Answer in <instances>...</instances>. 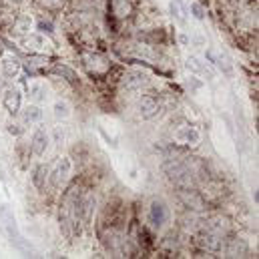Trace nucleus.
<instances>
[{
  "instance_id": "1",
  "label": "nucleus",
  "mask_w": 259,
  "mask_h": 259,
  "mask_svg": "<svg viewBox=\"0 0 259 259\" xmlns=\"http://www.w3.org/2000/svg\"><path fill=\"white\" fill-rule=\"evenodd\" d=\"M163 171H165V175H167L177 187H181V189H191L193 177H191V171H189V167H187L185 163H181V161H177V159H169V161L163 163Z\"/></svg>"
},
{
  "instance_id": "2",
  "label": "nucleus",
  "mask_w": 259,
  "mask_h": 259,
  "mask_svg": "<svg viewBox=\"0 0 259 259\" xmlns=\"http://www.w3.org/2000/svg\"><path fill=\"white\" fill-rule=\"evenodd\" d=\"M18 45L24 51H28L30 55H49V53H53V42L42 32H26L24 36L18 38Z\"/></svg>"
},
{
  "instance_id": "3",
  "label": "nucleus",
  "mask_w": 259,
  "mask_h": 259,
  "mask_svg": "<svg viewBox=\"0 0 259 259\" xmlns=\"http://www.w3.org/2000/svg\"><path fill=\"white\" fill-rule=\"evenodd\" d=\"M70 173H72V161L68 157H61L55 163V167L49 171V183H51V187L61 189L66 181H68Z\"/></svg>"
},
{
  "instance_id": "4",
  "label": "nucleus",
  "mask_w": 259,
  "mask_h": 259,
  "mask_svg": "<svg viewBox=\"0 0 259 259\" xmlns=\"http://www.w3.org/2000/svg\"><path fill=\"white\" fill-rule=\"evenodd\" d=\"M0 221H2V227H4L6 235L10 237V241H12L14 245L22 247V235L18 233L16 219H14V215H12V211H10L8 205H2V207H0Z\"/></svg>"
},
{
  "instance_id": "5",
  "label": "nucleus",
  "mask_w": 259,
  "mask_h": 259,
  "mask_svg": "<svg viewBox=\"0 0 259 259\" xmlns=\"http://www.w3.org/2000/svg\"><path fill=\"white\" fill-rule=\"evenodd\" d=\"M185 68L193 76L201 78V80H213L215 78V68L209 65L205 59H201V57H189L185 61Z\"/></svg>"
},
{
  "instance_id": "6",
  "label": "nucleus",
  "mask_w": 259,
  "mask_h": 259,
  "mask_svg": "<svg viewBox=\"0 0 259 259\" xmlns=\"http://www.w3.org/2000/svg\"><path fill=\"white\" fill-rule=\"evenodd\" d=\"M167 221H169V209H167V205L163 201L155 199L151 203V207H149V223H151V227L153 229H163L167 225Z\"/></svg>"
},
{
  "instance_id": "7",
  "label": "nucleus",
  "mask_w": 259,
  "mask_h": 259,
  "mask_svg": "<svg viewBox=\"0 0 259 259\" xmlns=\"http://www.w3.org/2000/svg\"><path fill=\"white\" fill-rule=\"evenodd\" d=\"M175 141L187 149H197L201 145V133L197 127H191V125H183L175 131Z\"/></svg>"
},
{
  "instance_id": "8",
  "label": "nucleus",
  "mask_w": 259,
  "mask_h": 259,
  "mask_svg": "<svg viewBox=\"0 0 259 259\" xmlns=\"http://www.w3.org/2000/svg\"><path fill=\"white\" fill-rule=\"evenodd\" d=\"M2 105H4V109H6L8 115L16 117L18 111L22 109V91H20L18 87H8V89L4 91Z\"/></svg>"
},
{
  "instance_id": "9",
  "label": "nucleus",
  "mask_w": 259,
  "mask_h": 259,
  "mask_svg": "<svg viewBox=\"0 0 259 259\" xmlns=\"http://www.w3.org/2000/svg\"><path fill=\"white\" fill-rule=\"evenodd\" d=\"M149 84V74L145 70H129L121 78V87L127 91H139Z\"/></svg>"
},
{
  "instance_id": "10",
  "label": "nucleus",
  "mask_w": 259,
  "mask_h": 259,
  "mask_svg": "<svg viewBox=\"0 0 259 259\" xmlns=\"http://www.w3.org/2000/svg\"><path fill=\"white\" fill-rule=\"evenodd\" d=\"M28 97L38 105V103H47L51 99V87L40 80V78H32L28 82Z\"/></svg>"
},
{
  "instance_id": "11",
  "label": "nucleus",
  "mask_w": 259,
  "mask_h": 259,
  "mask_svg": "<svg viewBox=\"0 0 259 259\" xmlns=\"http://www.w3.org/2000/svg\"><path fill=\"white\" fill-rule=\"evenodd\" d=\"M18 115H20V123H22V127H34V125H38L40 121H42V109L36 105V103H32V105H26V107H22L20 111H18Z\"/></svg>"
},
{
  "instance_id": "12",
  "label": "nucleus",
  "mask_w": 259,
  "mask_h": 259,
  "mask_svg": "<svg viewBox=\"0 0 259 259\" xmlns=\"http://www.w3.org/2000/svg\"><path fill=\"white\" fill-rule=\"evenodd\" d=\"M49 145H51V135L45 129L34 131L32 141H30V153H32L34 157H42V155L49 151Z\"/></svg>"
},
{
  "instance_id": "13",
  "label": "nucleus",
  "mask_w": 259,
  "mask_h": 259,
  "mask_svg": "<svg viewBox=\"0 0 259 259\" xmlns=\"http://www.w3.org/2000/svg\"><path fill=\"white\" fill-rule=\"evenodd\" d=\"M0 68H2L4 76L16 78V76L22 72V61H20L18 57H14L12 53H6V55L0 59Z\"/></svg>"
},
{
  "instance_id": "14",
  "label": "nucleus",
  "mask_w": 259,
  "mask_h": 259,
  "mask_svg": "<svg viewBox=\"0 0 259 259\" xmlns=\"http://www.w3.org/2000/svg\"><path fill=\"white\" fill-rule=\"evenodd\" d=\"M159 103L155 97H149V95H143L139 99V115L143 119H153L155 115H159Z\"/></svg>"
},
{
  "instance_id": "15",
  "label": "nucleus",
  "mask_w": 259,
  "mask_h": 259,
  "mask_svg": "<svg viewBox=\"0 0 259 259\" xmlns=\"http://www.w3.org/2000/svg\"><path fill=\"white\" fill-rule=\"evenodd\" d=\"M82 63L84 66L91 70V72H95V74H105L107 70H109V63H107V59L105 57H101V55H82Z\"/></svg>"
},
{
  "instance_id": "16",
  "label": "nucleus",
  "mask_w": 259,
  "mask_h": 259,
  "mask_svg": "<svg viewBox=\"0 0 259 259\" xmlns=\"http://www.w3.org/2000/svg\"><path fill=\"white\" fill-rule=\"evenodd\" d=\"M47 59L42 57V55H32L26 63H22V68H26V72L28 74H40V72H45L47 70Z\"/></svg>"
},
{
  "instance_id": "17",
  "label": "nucleus",
  "mask_w": 259,
  "mask_h": 259,
  "mask_svg": "<svg viewBox=\"0 0 259 259\" xmlns=\"http://www.w3.org/2000/svg\"><path fill=\"white\" fill-rule=\"evenodd\" d=\"M201 245H203V249L213 251V253H217V251H221V249H223L221 237H219V235H215V233H211L209 229H207V233H203V235H201Z\"/></svg>"
},
{
  "instance_id": "18",
  "label": "nucleus",
  "mask_w": 259,
  "mask_h": 259,
  "mask_svg": "<svg viewBox=\"0 0 259 259\" xmlns=\"http://www.w3.org/2000/svg\"><path fill=\"white\" fill-rule=\"evenodd\" d=\"M205 61H207L211 66H217V68L229 72V65L225 63V57H223L219 51H215V49H209V51L205 53Z\"/></svg>"
},
{
  "instance_id": "19",
  "label": "nucleus",
  "mask_w": 259,
  "mask_h": 259,
  "mask_svg": "<svg viewBox=\"0 0 259 259\" xmlns=\"http://www.w3.org/2000/svg\"><path fill=\"white\" fill-rule=\"evenodd\" d=\"M30 179H32V183H34L36 189H45L47 179H49V169H47V165H36V167L32 169Z\"/></svg>"
},
{
  "instance_id": "20",
  "label": "nucleus",
  "mask_w": 259,
  "mask_h": 259,
  "mask_svg": "<svg viewBox=\"0 0 259 259\" xmlns=\"http://www.w3.org/2000/svg\"><path fill=\"white\" fill-rule=\"evenodd\" d=\"M53 74H57V76L65 78L66 82H70V84H78V76H76V72H74L70 66H66V65L53 66Z\"/></svg>"
},
{
  "instance_id": "21",
  "label": "nucleus",
  "mask_w": 259,
  "mask_h": 259,
  "mask_svg": "<svg viewBox=\"0 0 259 259\" xmlns=\"http://www.w3.org/2000/svg\"><path fill=\"white\" fill-rule=\"evenodd\" d=\"M53 115H55L57 121H66L72 115V109H70V105L66 101H57L53 105Z\"/></svg>"
},
{
  "instance_id": "22",
  "label": "nucleus",
  "mask_w": 259,
  "mask_h": 259,
  "mask_svg": "<svg viewBox=\"0 0 259 259\" xmlns=\"http://www.w3.org/2000/svg\"><path fill=\"white\" fill-rule=\"evenodd\" d=\"M181 199L185 201V205H189V207H191V205H195L193 209H199V211L205 207L203 199H201L199 195L195 193V191H191V189H183V193H181Z\"/></svg>"
},
{
  "instance_id": "23",
  "label": "nucleus",
  "mask_w": 259,
  "mask_h": 259,
  "mask_svg": "<svg viewBox=\"0 0 259 259\" xmlns=\"http://www.w3.org/2000/svg\"><path fill=\"white\" fill-rule=\"evenodd\" d=\"M30 24H32V20L28 18V16H24V18H20L14 26H12V36L14 38H20V36H24L26 32H30Z\"/></svg>"
},
{
  "instance_id": "24",
  "label": "nucleus",
  "mask_w": 259,
  "mask_h": 259,
  "mask_svg": "<svg viewBox=\"0 0 259 259\" xmlns=\"http://www.w3.org/2000/svg\"><path fill=\"white\" fill-rule=\"evenodd\" d=\"M169 10H171V16H173L177 22H181V24L187 22V16H185V10H183V6H181V0H173L171 6H169Z\"/></svg>"
},
{
  "instance_id": "25",
  "label": "nucleus",
  "mask_w": 259,
  "mask_h": 259,
  "mask_svg": "<svg viewBox=\"0 0 259 259\" xmlns=\"http://www.w3.org/2000/svg\"><path fill=\"white\" fill-rule=\"evenodd\" d=\"M191 14L197 20H203L205 18V8L199 4V2H191Z\"/></svg>"
},
{
  "instance_id": "26",
  "label": "nucleus",
  "mask_w": 259,
  "mask_h": 259,
  "mask_svg": "<svg viewBox=\"0 0 259 259\" xmlns=\"http://www.w3.org/2000/svg\"><path fill=\"white\" fill-rule=\"evenodd\" d=\"M22 131H24V127H22L20 121H14V123L8 125V133H10V135H20Z\"/></svg>"
},
{
  "instance_id": "27",
  "label": "nucleus",
  "mask_w": 259,
  "mask_h": 259,
  "mask_svg": "<svg viewBox=\"0 0 259 259\" xmlns=\"http://www.w3.org/2000/svg\"><path fill=\"white\" fill-rule=\"evenodd\" d=\"M4 2H8V4H12V6H22L26 0H4Z\"/></svg>"
}]
</instances>
